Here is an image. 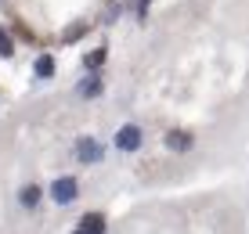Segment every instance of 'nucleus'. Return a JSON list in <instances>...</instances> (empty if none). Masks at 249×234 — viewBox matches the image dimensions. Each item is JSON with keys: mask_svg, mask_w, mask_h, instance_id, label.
<instances>
[{"mask_svg": "<svg viewBox=\"0 0 249 234\" xmlns=\"http://www.w3.org/2000/svg\"><path fill=\"white\" fill-rule=\"evenodd\" d=\"M112 144H116V151H126V155H134V151L144 144V134H141V126H134V123L119 126V130H116V137H112Z\"/></svg>", "mask_w": 249, "mask_h": 234, "instance_id": "f03ea898", "label": "nucleus"}, {"mask_svg": "<svg viewBox=\"0 0 249 234\" xmlns=\"http://www.w3.org/2000/svg\"><path fill=\"white\" fill-rule=\"evenodd\" d=\"M76 159H80V162H101V144L94 141V137H80V144H76Z\"/></svg>", "mask_w": 249, "mask_h": 234, "instance_id": "7ed1b4c3", "label": "nucleus"}, {"mask_svg": "<svg viewBox=\"0 0 249 234\" xmlns=\"http://www.w3.org/2000/svg\"><path fill=\"white\" fill-rule=\"evenodd\" d=\"M80 198V180L76 177H54L51 184V202L54 205H72Z\"/></svg>", "mask_w": 249, "mask_h": 234, "instance_id": "f257e3e1", "label": "nucleus"}, {"mask_svg": "<svg viewBox=\"0 0 249 234\" xmlns=\"http://www.w3.org/2000/svg\"><path fill=\"white\" fill-rule=\"evenodd\" d=\"M148 4H152V0H137V18H141V22H144V15H148Z\"/></svg>", "mask_w": 249, "mask_h": 234, "instance_id": "9b49d317", "label": "nucleus"}, {"mask_svg": "<svg viewBox=\"0 0 249 234\" xmlns=\"http://www.w3.org/2000/svg\"><path fill=\"white\" fill-rule=\"evenodd\" d=\"M105 58H108V47H98V50H90V54L83 58V65H87L90 72H94V68H101V65H105Z\"/></svg>", "mask_w": 249, "mask_h": 234, "instance_id": "1a4fd4ad", "label": "nucleus"}, {"mask_svg": "<svg viewBox=\"0 0 249 234\" xmlns=\"http://www.w3.org/2000/svg\"><path fill=\"white\" fill-rule=\"evenodd\" d=\"M18 202L25 205V209H36V205H40V187H36V184L22 187V191H18Z\"/></svg>", "mask_w": 249, "mask_h": 234, "instance_id": "0eeeda50", "label": "nucleus"}, {"mask_svg": "<svg viewBox=\"0 0 249 234\" xmlns=\"http://www.w3.org/2000/svg\"><path fill=\"white\" fill-rule=\"evenodd\" d=\"M166 148L170 151H192L195 148V137L188 134V130H170V134H166Z\"/></svg>", "mask_w": 249, "mask_h": 234, "instance_id": "20e7f679", "label": "nucleus"}, {"mask_svg": "<svg viewBox=\"0 0 249 234\" xmlns=\"http://www.w3.org/2000/svg\"><path fill=\"white\" fill-rule=\"evenodd\" d=\"M54 76V54H40L36 58V80H51Z\"/></svg>", "mask_w": 249, "mask_h": 234, "instance_id": "6e6552de", "label": "nucleus"}, {"mask_svg": "<svg viewBox=\"0 0 249 234\" xmlns=\"http://www.w3.org/2000/svg\"><path fill=\"white\" fill-rule=\"evenodd\" d=\"M101 90H105V83H101L98 76H90V80H83V83H80V90H76V94H80V98H98Z\"/></svg>", "mask_w": 249, "mask_h": 234, "instance_id": "423d86ee", "label": "nucleus"}, {"mask_svg": "<svg viewBox=\"0 0 249 234\" xmlns=\"http://www.w3.org/2000/svg\"><path fill=\"white\" fill-rule=\"evenodd\" d=\"M108 223H105V216L101 213H87V216H80V223H76V231H90V234H101Z\"/></svg>", "mask_w": 249, "mask_h": 234, "instance_id": "39448f33", "label": "nucleus"}, {"mask_svg": "<svg viewBox=\"0 0 249 234\" xmlns=\"http://www.w3.org/2000/svg\"><path fill=\"white\" fill-rule=\"evenodd\" d=\"M15 54V43H11V33L0 25V58H11Z\"/></svg>", "mask_w": 249, "mask_h": 234, "instance_id": "9d476101", "label": "nucleus"}]
</instances>
